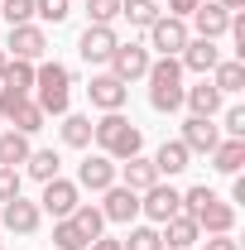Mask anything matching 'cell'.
Instances as JSON below:
<instances>
[{"instance_id": "4", "label": "cell", "mask_w": 245, "mask_h": 250, "mask_svg": "<svg viewBox=\"0 0 245 250\" xmlns=\"http://www.w3.org/2000/svg\"><path fill=\"white\" fill-rule=\"evenodd\" d=\"M144 77H149V106L159 116L183 111V62L178 58H154Z\"/></svg>"}, {"instance_id": "21", "label": "cell", "mask_w": 245, "mask_h": 250, "mask_svg": "<svg viewBox=\"0 0 245 250\" xmlns=\"http://www.w3.org/2000/svg\"><path fill=\"white\" fill-rule=\"evenodd\" d=\"M221 101H226V96L212 87V77H202L197 87H183V106L192 111V116H216V111H221Z\"/></svg>"}, {"instance_id": "26", "label": "cell", "mask_w": 245, "mask_h": 250, "mask_svg": "<svg viewBox=\"0 0 245 250\" xmlns=\"http://www.w3.org/2000/svg\"><path fill=\"white\" fill-rule=\"evenodd\" d=\"M62 145H67V149H92V116L67 111V116H62Z\"/></svg>"}, {"instance_id": "27", "label": "cell", "mask_w": 245, "mask_h": 250, "mask_svg": "<svg viewBox=\"0 0 245 250\" xmlns=\"http://www.w3.org/2000/svg\"><path fill=\"white\" fill-rule=\"evenodd\" d=\"M29 135H20V130H0V164L5 168H20L24 159H29Z\"/></svg>"}, {"instance_id": "32", "label": "cell", "mask_w": 245, "mask_h": 250, "mask_svg": "<svg viewBox=\"0 0 245 250\" xmlns=\"http://www.w3.org/2000/svg\"><path fill=\"white\" fill-rule=\"evenodd\" d=\"M121 250H163L159 226H130V236L121 241Z\"/></svg>"}, {"instance_id": "9", "label": "cell", "mask_w": 245, "mask_h": 250, "mask_svg": "<svg viewBox=\"0 0 245 250\" xmlns=\"http://www.w3.org/2000/svg\"><path fill=\"white\" fill-rule=\"evenodd\" d=\"M144 34H149V48H159V58H178V53H183V43L192 39L187 20H173V15H159Z\"/></svg>"}, {"instance_id": "43", "label": "cell", "mask_w": 245, "mask_h": 250, "mask_svg": "<svg viewBox=\"0 0 245 250\" xmlns=\"http://www.w3.org/2000/svg\"><path fill=\"white\" fill-rule=\"evenodd\" d=\"M154 5H163V0H154Z\"/></svg>"}, {"instance_id": "15", "label": "cell", "mask_w": 245, "mask_h": 250, "mask_svg": "<svg viewBox=\"0 0 245 250\" xmlns=\"http://www.w3.org/2000/svg\"><path fill=\"white\" fill-rule=\"evenodd\" d=\"M77 188H87V192H106V188L116 183V159L106 154H87L82 164H77V178H72Z\"/></svg>"}, {"instance_id": "14", "label": "cell", "mask_w": 245, "mask_h": 250, "mask_svg": "<svg viewBox=\"0 0 245 250\" xmlns=\"http://www.w3.org/2000/svg\"><path fill=\"white\" fill-rule=\"evenodd\" d=\"M178 140H183V149H187V154H212L216 145H221V130L212 125V116H187V121H183V135H178Z\"/></svg>"}, {"instance_id": "36", "label": "cell", "mask_w": 245, "mask_h": 250, "mask_svg": "<svg viewBox=\"0 0 245 250\" xmlns=\"http://www.w3.org/2000/svg\"><path fill=\"white\" fill-rule=\"evenodd\" d=\"M216 130H226V140H245V106H226Z\"/></svg>"}, {"instance_id": "1", "label": "cell", "mask_w": 245, "mask_h": 250, "mask_svg": "<svg viewBox=\"0 0 245 250\" xmlns=\"http://www.w3.org/2000/svg\"><path fill=\"white\" fill-rule=\"evenodd\" d=\"M92 140H96V154L116 159V164L144 149V130L130 121V116H121V111H106L101 121H92Z\"/></svg>"}, {"instance_id": "31", "label": "cell", "mask_w": 245, "mask_h": 250, "mask_svg": "<svg viewBox=\"0 0 245 250\" xmlns=\"http://www.w3.org/2000/svg\"><path fill=\"white\" fill-rule=\"evenodd\" d=\"M53 250H87V236L72 226V217L53 221Z\"/></svg>"}, {"instance_id": "45", "label": "cell", "mask_w": 245, "mask_h": 250, "mask_svg": "<svg viewBox=\"0 0 245 250\" xmlns=\"http://www.w3.org/2000/svg\"><path fill=\"white\" fill-rule=\"evenodd\" d=\"M0 236H5V231H0Z\"/></svg>"}, {"instance_id": "25", "label": "cell", "mask_w": 245, "mask_h": 250, "mask_svg": "<svg viewBox=\"0 0 245 250\" xmlns=\"http://www.w3.org/2000/svg\"><path fill=\"white\" fill-rule=\"evenodd\" d=\"M62 159L58 149H29V159H24V173H29L34 183H48V178H58Z\"/></svg>"}, {"instance_id": "18", "label": "cell", "mask_w": 245, "mask_h": 250, "mask_svg": "<svg viewBox=\"0 0 245 250\" xmlns=\"http://www.w3.org/2000/svg\"><path fill=\"white\" fill-rule=\"evenodd\" d=\"M187 20H192V29H197L192 39H226V29H231V15H226L216 0H202Z\"/></svg>"}, {"instance_id": "30", "label": "cell", "mask_w": 245, "mask_h": 250, "mask_svg": "<svg viewBox=\"0 0 245 250\" xmlns=\"http://www.w3.org/2000/svg\"><path fill=\"white\" fill-rule=\"evenodd\" d=\"M0 87H10V92H20V96H34V62L10 58V67H5V82H0Z\"/></svg>"}, {"instance_id": "34", "label": "cell", "mask_w": 245, "mask_h": 250, "mask_svg": "<svg viewBox=\"0 0 245 250\" xmlns=\"http://www.w3.org/2000/svg\"><path fill=\"white\" fill-rule=\"evenodd\" d=\"M0 20H5V24H29L34 20V0H0Z\"/></svg>"}, {"instance_id": "29", "label": "cell", "mask_w": 245, "mask_h": 250, "mask_svg": "<svg viewBox=\"0 0 245 250\" xmlns=\"http://www.w3.org/2000/svg\"><path fill=\"white\" fill-rule=\"evenodd\" d=\"M159 15H163V10H159L154 0H121V20H130L135 29H149Z\"/></svg>"}, {"instance_id": "23", "label": "cell", "mask_w": 245, "mask_h": 250, "mask_svg": "<svg viewBox=\"0 0 245 250\" xmlns=\"http://www.w3.org/2000/svg\"><path fill=\"white\" fill-rule=\"evenodd\" d=\"M187 149H183V140H163L159 149H154V168H159V178H173V173H183L187 168Z\"/></svg>"}, {"instance_id": "2", "label": "cell", "mask_w": 245, "mask_h": 250, "mask_svg": "<svg viewBox=\"0 0 245 250\" xmlns=\"http://www.w3.org/2000/svg\"><path fill=\"white\" fill-rule=\"evenodd\" d=\"M183 212L197 221V231H207V236H226V231L236 226V207L221 202L207 183H197V188H187V192H183Z\"/></svg>"}, {"instance_id": "35", "label": "cell", "mask_w": 245, "mask_h": 250, "mask_svg": "<svg viewBox=\"0 0 245 250\" xmlns=\"http://www.w3.org/2000/svg\"><path fill=\"white\" fill-rule=\"evenodd\" d=\"M87 20L92 24H116L121 20V0H87Z\"/></svg>"}, {"instance_id": "12", "label": "cell", "mask_w": 245, "mask_h": 250, "mask_svg": "<svg viewBox=\"0 0 245 250\" xmlns=\"http://www.w3.org/2000/svg\"><path fill=\"white\" fill-rule=\"evenodd\" d=\"M87 101H92L101 116H106V111H125V101H130V87H125L121 77H111V72H96L92 82H87Z\"/></svg>"}, {"instance_id": "17", "label": "cell", "mask_w": 245, "mask_h": 250, "mask_svg": "<svg viewBox=\"0 0 245 250\" xmlns=\"http://www.w3.org/2000/svg\"><path fill=\"white\" fill-rule=\"evenodd\" d=\"M101 197H106V202H101V217H106V221H121V226H125V221L140 217V192H130L125 183H111Z\"/></svg>"}, {"instance_id": "11", "label": "cell", "mask_w": 245, "mask_h": 250, "mask_svg": "<svg viewBox=\"0 0 245 250\" xmlns=\"http://www.w3.org/2000/svg\"><path fill=\"white\" fill-rule=\"evenodd\" d=\"M149 48H144V43H116V53H111V62H106V67H111V77H121L125 87H130V82H140V77H144V72H149Z\"/></svg>"}, {"instance_id": "20", "label": "cell", "mask_w": 245, "mask_h": 250, "mask_svg": "<svg viewBox=\"0 0 245 250\" xmlns=\"http://www.w3.org/2000/svg\"><path fill=\"white\" fill-rule=\"evenodd\" d=\"M159 241L168 250H192L197 241H202V231H197V221L187 217V212H178V217H168L163 226H159Z\"/></svg>"}, {"instance_id": "7", "label": "cell", "mask_w": 245, "mask_h": 250, "mask_svg": "<svg viewBox=\"0 0 245 250\" xmlns=\"http://www.w3.org/2000/svg\"><path fill=\"white\" fill-rule=\"evenodd\" d=\"M5 53L20 62H43V53H48V34H43V24H10V34H5Z\"/></svg>"}, {"instance_id": "39", "label": "cell", "mask_w": 245, "mask_h": 250, "mask_svg": "<svg viewBox=\"0 0 245 250\" xmlns=\"http://www.w3.org/2000/svg\"><path fill=\"white\" fill-rule=\"evenodd\" d=\"M236 202H245V178H241V173L231 178V207H236Z\"/></svg>"}, {"instance_id": "41", "label": "cell", "mask_w": 245, "mask_h": 250, "mask_svg": "<svg viewBox=\"0 0 245 250\" xmlns=\"http://www.w3.org/2000/svg\"><path fill=\"white\" fill-rule=\"evenodd\" d=\"M216 5H221L226 15H241V10H245V0H216Z\"/></svg>"}, {"instance_id": "44", "label": "cell", "mask_w": 245, "mask_h": 250, "mask_svg": "<svg viewBox=\"0 0 245 250\" xmlns=\"http://www.w3.org/2000/svg\"><path fill=\"white\" fill-rule=\"evenodd\" d=\"M197 5H202V0H197Z\"/></svg>"}, {"instance_id": "16", "label": "cell", "mask_w": 245, "mask_h": 250, "mask_svg": "<svg viewBox=\"0 0 245 250\" xmlns=\"http://www.w3.org/2000/svg\"><path fill=\"white\" fill-rule=\"evenodd\" d=\"M178 62H183V72L212 77V67L221 62V48H216V39H187L183 53H178Z\"/></svg>"}, {"instance_id": "6", "label": "cell", "mask_w": 245, "mask_h": 250, "mask_svg": "<svg viewBox=\"0 0 245 250\" xmlns=\"http://www.w3.org/2000/svg\"><path fill=\"white\" fill-rule=\"evenodd\" d=\"M178 212H183V192H178L173 183H163V178H159L154 188L140 192V217H149V226H163V221L178 217Z\"/></svg>"}, {"instance_id": "10", "label": "cell", "mask_w": 245, "mask_h": 250, "mask_svg": "<svg viewBox=\"0 0 245 250\" xmlns=\"http://www.w3.org/2000/svg\"><path fill=\"white\" fill-rule=\"evenodd\" d=\"M39 221H43V212H39V202H29V197L0 202V231H10V236H34Z\"/></svg>"}, {"instance_id": "38", "label": "cell", "mask_w": 245, "mask_h": 250, "mask_svg": "<svg viewBox=\"0 0 245 250\" xmlns=\"http://www.w3.org/2000/svg\"><path fill=\"white\" fill-rule=\"evenodd\" d=\"M202 250H241V246H236V236L226 231V236H207V246H202Z\"/></svg>"}, {"instance_id": "5", "label": "cell", "mask_w": 245, "mask_h": 250, "mask_svg": "<svg viewBox=\"0 0 245 250\" xmlns=\"http://www.w3.org/2000/svg\"><path fill=\"white\" fill-rule=\"evenodd\" d=\"M0 121H10V130H20V135H39L48 116L39 111L34 96H20V92H10V87H0Z\"/></svg>"}, {"instance_id": "37", "label": "cell", "mask_w": 245, "mask_h": 250, "mask_svg": "<svg viewBox=\"0 0 245 250\" xmlns=\"http://www.w3.org/2000/svg\"><path fill=\"white\" fill-rule=\"evenodd\" d=\"M20 183H24V178H20V168H5V164H0V202L20 197Z\"/></svg>"}, {"instance_id": "33", "label": "cell", "mask_w": 245, "mask_h": 250, "mask_svg": "<svg viewBox=\"0 0 245 250\" xmlns=\"http://www.w3.org/2000/svg\"><path fill=\"white\" fill-rule=\"evenodd\" d=\"M34 15H39L43 24H62V20L72 15V0H34Z\"/></svg>"}, {"instance_id": "3", "label": "cell", "mask_w": 245, "mask_h": 250, "mask_svg": "<svg viewBox=\"0 0 245 250\" xmlns=\"http://www.w3.org/2000/svg\"><path fill=\"white\" fill-rule=\"evenodd\" d=\"M34 101H39L43 116H67L72 67H67V62H34Z\"/></svg>"}, {"instance_id": "13", "label": "cell", "mask_w": 245, "mask_h": 250, "mask_svg": "<svg viewBox=\"0 0 245 250\" xmlns=\"http://www.w3.org/2000/svg\"><path fill=\"white\" fill-rule=\"evenodd\" d=\"M116 29L111 24H87L82 29V39H77V53H82V62H92V67H101V62H111V53H116Z\"/></svg>"}, {"instance_id": "24", "label": "cell", "mask_w": 245, "mask_h": 250, "mask_svg": "<svg viewBox=\"0 0 245 250\" xmlns=\"http://www.w3.org/2000/svg\"><path fill=\"white\" fill-rule=\"evenodd\" d=\"M241 164H245V140H221V145L212 149V168L226 173V178H236Z\"/></svg>"}, {"instance_id": "8", "label": "cell", "mask_w": 245, "mask_h": 250, "mask_svg": "<svg viewBox=\"0 0 245 250\" xmlns=\"http://www.w3.org/2000/svg\"><path fill=\"white\" fill-rule=\"evenodd\" d=\"M77 202H82V188L72 183V178H48L43 183V197H39V212H48L53 221H62V217H72L77 212Z\"/></svg>"}, {"instance_id": "19", "label": "cell", "mask_w": 245, "mask_h": 250, "mask_svg": "<svg viewBox=\"0 0 245 250\" xmlns=\"http://www.w3.org/2000/svg\"><path fill=\"white\" fill-rule=\"evenodd\" d=\"M116 183H125L130 192H144V188L159 183V168H154V159L130 154V159H121V168H116Z\"/></svg>"}, {"instance_id": "40", "label": "cell", "mask_w": 245, "mask_h": 250, "mask_svg": "<svg viewBox=\"0 0 245 250\" xmlns=\"http://www.w3.org/2000/svg\"><path fill=\"white\" fill-rule=\"evenodd\" d=\"M87 250H121V241H116V236H96Z\"/></svg>"}, {"instance_id": "22", "label": "cell", "mask_w": 245, "mask_h": 250, "mask_svg": "<svg viewBox=\"0 0 245 250\" xmlns=\"http://www.w3.org/2000/svg\"><path fill=\"white\" fill-rule=\"evenodd\" d=\"M212 87H216L221 96H241V92H245V62H241V58H221V62L212 67Z\"/></svg>"}, {"instance_id": "28", "label": "cell", "mask_w": 245, "mask_h": 250, "mask_svg": "<svg viewBox=\"0 0 245 250\" xmlns=\"http://www.w3.org/2000/svg\"><path fill=\"white\" fill-rule=\"evenodd\" d=\"M72 226L87 236V246H92L96 236H106V217H101V207H92V202H77V212H72Z\"/></svg>"}, {"instance_id": "42", "label": "cell", "mask_w": 245, "mask_h": 250, "mask_svg": "<svg viewBox=\"0 0 245 250\" xmlns=\"http://www.w3.org/2000/svg\"><path fill=\"white\" fill-rule=\"evenodd\" d=\"M5 67H10V53L0 48V82H5Z\"/></svg>"}]
</instances>
